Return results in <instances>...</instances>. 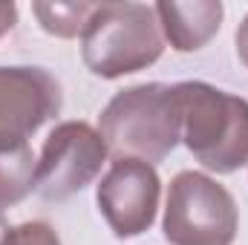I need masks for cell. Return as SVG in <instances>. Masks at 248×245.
I'll return each instance as SVG.
<instances>
[{
  "label": "cell",
  "mask_w": 248,
  "mask_h": 245,
  "mask_svg": "<svg viewBox=\"0 0 248 245\" xmlns=\"http://www.w3.org/2000/svg\"><path fill=\"white\" fill-rule=\"evenodd\" d=\"M107 153L159 165L182 141V104L176 84H136L116 92L98 116Z\"/></svg>",
  "instance_id": "obj_1"
},
{
  "label": "cell",
  "mask_w": 248,
  "mask_h": 245,
  "mask_svg": "<svg viewBox=\"0 0 248 245\" xmlns=\"http://www.w3.org/2000/svg\"><path fill=\"white\" fill-rule=\"evenodd\" d=\"M182 141L214 173H234L248 162V101L208 81H179Z\"/></svg>",
  "instance_id": "obj_2"
},
{
  "label": "cell",
  "mask_w": 248,
  "mask_h": 245,
  "mask_svg": "<svg viewBox=\"0 0 248 245\" xmlns=\"http://www.w3.org/2000/svg\"><path fill=\"white\" fill-rule=\"evenodd\" d=\"M162 52L165 35L156 9L147 3H98L81 35L87 69L107 81L153 66Z\"/></svg>",
  "instance_id": "obj_3"
},
{
  "label": "cell",
  "mask_w": 248,
  "mask_h": 245,
  "mask_svg": "<svg viewBox=\"0 0 248 245\" xmlns=\"http://www.w3.org/2000/svg\"><path fill=\"white\" fill-rule=\"evenodd\" d=\"M162 231L170 245H234L240 208L225 184L199 170H182L168 184Z\"/></svg>",
  "instance_id": "obj_4"
},
{
  "label": "cell",
  "mask_w": 248,
  "mask_h": 245,
  "mask_svg": "<svg viewBox=\"0 0 248 245\" xmlns=\"http://www.w3.org/2000/svg\"><path fill=\"white\" fill-rule=\"evenodd\" d=\"M101 133L87 122H61L52 127L38 159V193L46 202H63L95 182L107 162Z\"/></svg>",
  "instance_id": "obj_5"
},
{
  "label": "cell",
  "mask_w": 248,
  "mask_h": 245,
  "mask_svg": "<svg viewBox=\"0 0 248 245\" xmlns=\"http://www.w3.org/2000/svg\"><path fill=\"white\" fill-rule=\"evenodd\" d=\"M162 179L153 165L119 159L95 187V205L119 240H136L156 222Z\"/></svg>",
  "instance_id": "obj_6"
},
{
  "label": "cell",
  "mask_w": 248,
  "mask_h": 245,
  "mask_svg": "<svg viewBox=\"0 0 248 245\" xmlns=\"http://www.w3.org/2000/svg\"><path fill=\"white\" fill-rule=\"evenodd\" d=\"M61 84L44 66H0V133L29 138L61 113Z\"/></svg>",
  "instance_id": "obj_7"
},
{
  "label": "cell",
  "mask_w": 248,
  "mask_h": 245,
  "mask_svg": "<svg viewBox=\"0 0 248 245\" xmlns=\"http://www.w3.org/2000/svg\"><path fill=\"white\" fill-rule=\"evenodd\" d=\"M165 41L176 52H199L222 26L225 6L219 0H162L153 6Z\"/></svg>",
  "instance_id": "obj_8"
},
{
  "label": "cell",
  "mask_w": 248,
  "mask_h": 245,
  "mask_svg": "<svg viewBox=\"0 0 248 245\" xmlns=\"http://www.w3.org/2000/svg\"><path fill=\"white\" fill-rule=\"evenodd\" d=\"M38 190V159L29 138L0 133V214Z\"/></svg>",
  "instance_id": "obj_9"
},
{
  "label": "cell",
  "mask_w": 248,
  "mask_h": 245,
  "mask_svg": "<svg viewBox=\"0 0 248 245\" xmlns=\"http://www.w3.org/2000/svg\"><path fill=\"white\" fill-rule=\"evenodd\" d=\"M98 3H32V12L44 32L55 38H81Z\"/></svg>",
  "instance_id": "obj_10"
},
{
  "label": "cell",
  "mask_w": 248,
  "mask_h": 245,
  "mask_svg": "<svg viewBox=\"0 0 248 245\" xmlns=\"http://www.w3.org/2000/svg\"><path fill=\"white\" fill-rule=\"evenodd\" d=\"M3 245H61V237H58V231L49 222L32 219V222L12 225Z\"/></svg>",
  "instance_id": "obj_11"
},
{
  "label": "cell",
  "mask_w": 248,
  "mask_h": 245,
  "mask_svg": "<svg viewBox=\"0 0 248 245\" xmlns=\"http://www.w3.org/2000/svg\"><path fill=\"white\" fill-rule=\"evenodd\" d=\"M17 23V6L15 3H0V38L6 32H12Z\"/></svg>",
  "instance_id": "obj_12"
},
{
  "label": "cell",
  "mask_w": 248,
  "mask_h": 245,
  "mask_svg": "<svg viewBox=\"0 0 248 245\" xmlns=\"http://www.w3.org/2000/svg\"><path fill=\"white\" fill-rule=\"evenodd\" d=\"M234 44H237V55H240V61L246 63V69H248V15L243 17V23L237 26Z\"/></svg>",
  "instance_id": "obj_13"
},
{
  "label": "cell",
  "mask_w": 248,
  "mask_h": 245,
  "mask_svg": "<svg viewBox=\"0 0 248 245\" xmlns=\"http://www.w3.org/2000/svg\"><path fill=\"white\" fill-rule=\"evenodd\" d=\"M9 228H12V225H9V219H6V216L0 214V245H3V240H6V234H9Z\"/></svg>",
  "instance_id": "obj_14"
}]
</instances>
